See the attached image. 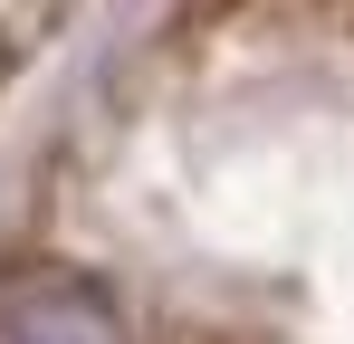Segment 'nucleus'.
Listing matches in <instances>:
<instances>
[{
    "label": "nucleus",
    "instance_id": "f03ea898",
    "mask_svg": "<svg viewBox=\"0 0 354 344\" xmlns=\"http://www.w3.org/2000/svg\"><path fill=\"white\" fill-rule=\"evenodd\" d=\"M67 10H77V0H0V29H10L19 57H39V48L67 29Z\"/></svg>",
    "mask_w": 354,
    "mask_h": 344
},
{
    "label": "nucleus",
    "instance_id": "f257e3e1",
    "mask_svg": "<svg viewBox=\"0 0 354 344\" xmlns=\"http://www.w3.org/2000/svg\"><path fill=\"white\" fill-rule=\"evenodd\" d=\"M0 344H124L115 296L77 268H19L0 287Z\"/></svg>",
    "mask_w": 354,
    "mask_h": 344
}]
</instances>
